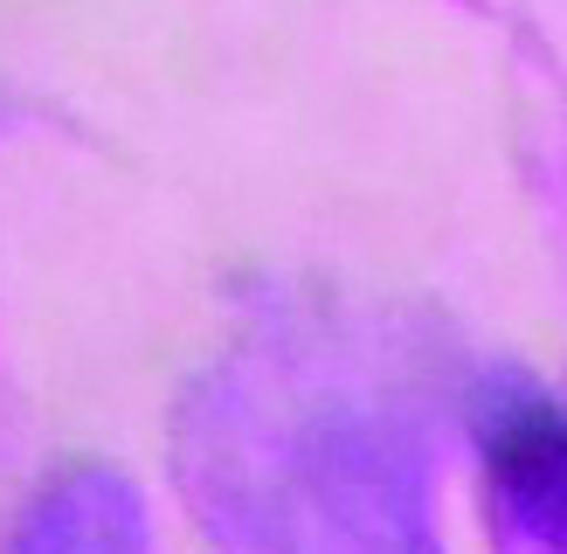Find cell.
<instances>
[{
    "label": "cell",
    "mask_w": 567,
    "mask_h": 554,
    "mask_svg": "<svg viewBox=\"0 0 567 554\" xmlns=\"http://www.w3.org/2000/svg\"><path fill=\"white\" fill-rule=\"evenodd\" d=\"M485 471L498 506L526 534H547L567 547V409L560 402L533 396V388H505L485 416Z\"/></svg>",
    "instance_id": "6da1fadb"
},
{
    "label": "cell",
    "mask_w": 567,
    "mask_h": 554,
    "mask_svg": "<svg viewBox=\"0 0 567 554\" xmlns=\"http://www.w3.org/2000/svg\"><path fill=\"white\" fill-rule=\"evenodd\" d=\"M8 554H138V506L111 471H70L28 506Z\"/></svg>",
    "instance_id": "7a4b0ae2"
}]
</instances>
